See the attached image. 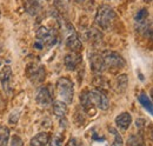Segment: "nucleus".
Segmentation results:
<instances>
[{"mask_svg":"<svg viewBox=\"0 0 153 146\" xmlns=\"http://www.w3.org/2000/svg\"><path fill=\"white\" fill-rule=\"evenodd\" d=\"M11 79H12V69H11V66H5L1 71V74H0V80H1L2 89H4L6 94L12 93Z\"/></svg>","mask_w":153,"mask_h":146,"instance_id":"10","label":"nucleus"},{"mask_svg":"<svg viewBox=\"0 0 153 146\" xmlns=\"http://www.w3.org/2000/svg\"><path fill=\"white\" fill-rule=\"evenodd\" d=\"M128 146H145V142L141 134H132L128 138Z\"/></svg>","mask_w":153,"mask_h":146,"instance_id":"20","label":"nucleus"},{"mask_svg":"<svg viewBox=\"0 0 153 146\" xmlns=\"http://www.w3.org/2000/svg\"><path fill=\"white\" fill-rule=\"evenodd\" d=\"M135 125H137V127H143V126H145V120L144 119H137Z\"/></svg>","mask_w":153,"mask_h":146,"instance_id":"27","label":"nucleus"},{"mask_svg":"<svg viewBox=\"0 0 153 146\" xmlns=\"http://www.w3.org/2000/svg\"><path fill=\"white\" fill-rule=\"evenodd\" d=\"M58 40L57 33L48 28V27H40L37 31V41L34 44V47L37 50H41L45 46L46 47H52L56 45Z\"/></svg>","mask_w":153,"mask_h":146,"instance_id":"3","label":"nucleus"},{"mask_svg":"<svg viewBox=\"0 0 153 146\" xmlns=\"http://www.w3.org/2000/svg\"><path fill=\"white\" fill-rule=\"evenodd\" d=\"M79 1H84V0H79Z\"/></svg>","mask_w":153,"mask_h":146,"instance_id":"29","label":"nucleus"},{"mask_svg":"<svg viewBox=\"0 0 153 146\" xmlns=\"http://www.w3.org/2000/svg\"><path fill=\"white\" fill-rule=\"evenodd\" d=\"M10 137H11L10 128L6 127V126H1V127H0V146L8 145Z\"/></svg>","mask_w":153,"mask_h":146,"instance_id":"18","label":"nucleus"},{"mask_svg":"<svg viewBox=\"0 0 153 146\" xmlns=\"http://www.w3.org/2000/svg\"><path fill=\"white\" fill-rule=\"evenodd\" d=\"M110 131H111V133L114 136V139H113V142H112L111 146H124L123 137L119 134V132H117L114 128H112V127H110Z\"/></svg>","mask_w":153,"mask_h":146,"instance_id":"21","label":"nucleus"},{"mask_svg":"<svg viewBox=\"0 0 153 146\" xmlns=\"http://www.w3.org/2000/svg\"><path fill=\"white\" fill-rule=\"evenodd\" d=\"M80 103H81V106L85 111V113L90 117H94L97 114V110L96 106L93 105L91 98H90V93L88 90H84L82 93L80 94Z\"/></svg>","mask_w":153,"mask_h":146,"instance_id":"7","label":"nucleus"},{"mask_svg":"<svg viewBox=\"0 0 153 146\" xmlns=\"http://www.w3.org/2000/svg\"><path fill=\"white\" fill-rule=\"evenodd\" d=\"M27 12H30L31 14H36L39 11V4L38 0H27Z\"/></svg>","mask_w":153,"mask_h":146,"instance_id":"22","label":"nucleus"},{"mask_svg":"<svg viewBox=\"0 0 153 146\" xmlns=\"http://www.w3.org/2000/svg\"><path fill=\"white\" fill-rule=\"evenodd\" d=\"M145 1H146V2H151L152 0H145Z\"/></svg>","mask_w":153,"mask_h":146,"instance_id":"28","label":"nucleus"},{"mask_svg":"<svg viewBox=\"0 0 153 146\" xmlns=\"http://www.w3.org/2000/svg\"><path fill=\"white\" fill-rule=\"evenodd\" d=\"M132 124V115L128 112H123L115 118V125L121 130H127Z\"/></svg>","mask_w":153,"mask_h":146,"instance_id":"13","label":"nucleus"},{"mask_svg":"<svg viewBox=\"0 0 153 146\" xmlns=\"http://www.w3.org/2000/svg\"><path fill=\"white\" fill-rule=\"evenodd\" d=\"M18 119H19V112H18V111L12 112L11 115H10V123H11V124H17Z\"/></svg>","mask_w":153,"mask_h":146,"instance_id":"25","label":"nucleus"},{"mask_svg":"<svg viewBox=\"0 0 153 146\" xmlns=\"http://www.w3.org/2000/svg\"><path fill=\"white\" fill-rule=\"evenodd\" d=\"M50 139V134L47 132H40L31 139V146H46Z\"/></svg>","mask_w":153,"mask_h":146,"instance_id":"15","label":"nucleus"},{"mask_svg":"<svg viewBox=\"0 0 153 146\" xmlns=\"http://www.w3.org/2000/svg\"><path fill=\"white\" fill-rule=\"evenodd\" d=\"M64 63H65V66L68 71H76L80 66V64L82 63V59H81V55L79 53L72 52V53L66 54L65 59H64Z\"/></svg>","mask_w":153,"mask_h":146,"instance_id":"11","label":"nucleus"},{"mask_svg":"<svg viewBox=\"0 0 153 146\" xmlns=\"http://www.w3.org/2000/svg\"><path fill=\"white\" fill-rule=\"evenodd\" d=\"M138 100L140 101V104L145 107V109L147 110L151 114H152L153 110H152V103H151V100H150V98L147 97V94H145V93H141L139 97H138Z\"/></svg>","mask_w":153,"mask_h":146,"instance_id":"19","label":"nucleus"},{"mask_svg":"<svg viewBox=\"0 0 153 146\" xmlns=\"http://www.w3.org/2000/svg\"><path fill=\"white\" fill-rule=\"evenodd\" d=\"M26 74H27V78L33 84H41L46 78L45 69L39 65H30L26 69Z\"/></svg>","mask_w":153,"mask_h":146,"instance_id":"6","label":"nucleus"},{"mask_svg":"<svg viewBox=\"0 0 153 146\" xmlns=\"http://www.w3.org/2000/svg\"><path fill=\"white\" fill-rule=\"evenodd\" d=\"M73 28V27H72ZM70 30V34L66 36V46L72 51V52H76V53H79L81 50H82V44L80 41V39L78 38V36L76 34V32L73 30Z\"/></svg>","mask_w":153,"mask_h":146,"instance_id":"9","label":"nucleus"},{"mask_svg":"<svg viewBox=\"0 0 153 146\" xmlns=\"http://www.w3.org/2000/svg\"><path fill=\"white\" fill-rule=\"evenodd\" d=\"M53 106V113L58 118H65L67 114V104H65L61 100H56L54 103H52Z\"/></svg>","mask_w":153,"mask_h":146,"instance_id":"14","label":"nucleus"},{"mask_svg":"<svg viewBox=\"0 0 153 146\" xmlns=\"http://www.w3.org/2000/svg\"><path fill=\"white\" fill-rule=\"evenodd\" d=\"M65 146H82V144L79 142V139H76V138H71V139L66 143Z\"/></svg>","mask_w":153,"mask_h":146,"instance_id":"26","label":"nucleus"},{"mask_svg":"<svg viewBox=\"0 0 153 146\" xmlns=\"http://www.w3.org/2000/svg\"><path fill=\"white\" fill-rule=\"evenodd\" d=\"M101 55L104 59L105 67L111 71H119V70L124 69L126 65L125 59L114 51H105V52H102Z\"/></svg>","mask_w":153,"mask_h":146,"instance_id":"4","label":"nucleus"},{"mask_svg":"<svg viewBox=\"0 0 153 146\" xmlns=\"http://www.w3.org/2000/svg\"><path fill=\"white\" fill-rule=\"evenodd\" d=\"M10 146H22V140L20 139L19 136H13L12 137Z\"/></svg>","mask_w":153,"mask_h":146,"instance_id":"24","label":"nucleus"},{"mask_svg":"<svg viewBox=\"0 0 153 146\" xmlns=\"http://www.w3.org/2000/svg\"><path fill=\"white\" fill-rule=\"evenodd\" d=\"M36 100L41 107H48L52 105V95L48 91L47 87H41L39 89L38 93H37V97H36Z\"/></svg>","mask_w":153,"mask_h":146,"instance_id":"12","label":"nucleus"},{"mask_svg":"<svg viewBox=\"0 0 153 146\" xmlns=\"http://www.w3.org/2000/svg\"><path fill=\"white\" fill-rule=\"evenodd\" d=\"M117 18V13L112 7H110L108 5H101L97 11L96 24L101 30L110 31L111 28H113Z\"/></svg>","mask_w":153,"mask_h":146,"instance_id":"1","label":"nucleus"},{"mask_svg":"<svg viewBox=\"0 0 153 146\" xmlns=\"http://www.w3.org/2000/svg\"><path fill=\"white\" fill-rule=\"evenodd\" d=\"M62 139H64V136L57 133V134H54L52 138H50V139H48L47 145L48 146H61Z\"/></svg>","mask_w":153,"mask_h":146,"instance_id":"23","label":"nucleus"},{"mask_svg":"<svg viewBox=\"0 0 153 146\" xmlns=\"http://www.w3.org/2000/svg\"><path fill=\"white\" fill-rule=\"evenodd\" d=\"M57 93L59 100L64 101L65 104H71L73 101L74 95V86L73 83L68 78H59L57 81Z\"/></svg>","mask_w":153,"mask_h":146,"instance_id":"2","label":"nucleus"},{"mask_svg":"<svg viewBox=\"0 0 153 146\" xmlns=\"http://www.w3.org/2000/svg\"><path fill=\"white\" fill-rule=\"evenodd\" d=\"M115 91L119 92V93H123L125 92L126 87H127V84H128V78L126 74H120L115 78Z\"/></svg>","mask_w":153,"mask_h":146,"instance_id":"16","label":"nucleus"},{"mask_svg":"<svg viewBox=\"0 0 153 146\" xmlns=\"http://www.w3.org/2000/svg\"><path fill=\"white\" fill-rule=\"evenodd\" d=\"M90 64H91V69L92 71L97 74H101L106 70L105 67V64H104V59H102V55L96 53V52H92L90 53Z\"/></svg>","mask_w":153,"mask_h":146,"instance_id":"8","label":"nucleus"},{"mask_svg":"<svg viewBox=\"0 0 153 146\" xmlns=\"http://www.w3.org/2000/svg\"><path fill=\"white\" fill-rule=\"evenodd\" d=\"M87 39H88V41L90 42H92V44H99L100 41H101V38H102V36H101V33L97 30V28H94V27H92V28H90V31L87 32Z\"/></svg>","mask_w":153,"mask_h":146,"instance_id":"17","label":"nucleus"},{"mask_svg":"<svg viewBox=\"0 0 153 146\" xmlns=\"http://www.w3.org/2000/svg\"><path fill=\"white\" fill-rule=\"evenodd\" d=\"M88 93H90V98L96 107L102 110V111H106L108 109V106H110L108 97L101 89H94L92 91H88Z\"/></svg>","mask_w":153,"mask_h":146,"instance_id":"5","label":"nucleus"}]
</instances>
